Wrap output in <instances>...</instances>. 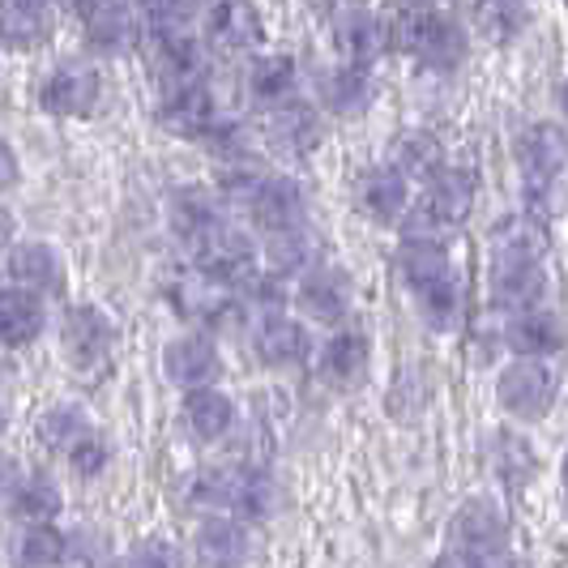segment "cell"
<instances>
[{
  "instance_id": "50",
  "label": "cell",
  "mask_w": 568,
  "mask_h": 568,
  "mask_svg": "<svg viewBox=\"0 0 568 568\" xmlns=\"http://www.w3.org/2000/svg\"><path fill=\"white\" fill-rule=\"evenodd\" d=\"M34 4H43V0H34Z\"/></svg>"
},
{
  "instance_id": "16",
  "label": "cell",
  "mask_w": 568,
  "mask_h": 568,
  "mask_svg": "<svg viewBox=\"0 0 568 568\" xmlns=\"http://www.w3.org/2000/svg\"><path fill=\"white\" fill-rule=\"evenodd\" d=\"M4 270H9V283L30 291V295H57L60 286H64V265H60V256L48 244H18V248H9Z\"/></svg>"
},
{
  "instance_id": "10",
  "label": "cell",
  "mask_w": 568,
  "mask_h": 568,
  "mask_svg": "<svg viewBox=\"0 0 568 568\" xmlns=\"http://www.w3.org/2000/svg\"><path fill=\"white\" fill-rule=\"evenodd\" d=\"M253 355L256 364H265V368L274 372L295 368L308 355V329L300 321H291V316H278V313L261 316L253 329Z\"/></svg>"
},
{
  "instance_id": "33",
  "label": "cell",
  "mask_w": 568,
  "mask_h": 568,
  "mask_svg": "<svg viewBox=\"0 0 568 568\" xmlns=\"http://www.w3.org/2000/svg\"><path fill=\"white\" fill-rule=\"evenodd\" d=\"M64 556H69V539L52 530V521H27V530L13 542L18 565H57Z\"/></svg>"
},
{
  "instance_id": "31",
  "label": "cell",
  "mask_w": 568,
  "mask_h": 568,
  "mask_svg": "<svg viewBox=\"0 0 568 568\" xmlns=\"http://www.w3.org/2000/svg\"><path fill=\"white\" fill-rule=\"evenodd\" d=\"M475 30L487 43H513L526 30L521 0H475Z\"/></svg>"
},
{
  "instance_id": "29",
  "label": "cell",
  "mask_w": 568,
  "mask_h": 568,
  "mask_svg": "<svg viewBox=\"0 0 568 568\" xmlns=\"http://www.w3.org/2000/svg\"><path fill=\"white\" fill-rule=\"evenodd\" d=\"M440 142L432 138V133H402V138H394V145H389V168L398 171L402 180H410V175H432V171L440 168Z\"/></svg>"
},
{
  "instance_id": "49",
  "label": "cell",
  "mask_w": 568,
  "mask_h": 568,
  "mask_svg": "<svg viewBox=\"0 0 568 568\" xmlns=\"http://www.w3.org/2000/svg\"><path fill=\"white\" fill-rule=\"evenodd\" d=\"M0 432H4V406H0Z\"/></svg>"
},
{
  "instance_id": "22",
  "label": "cell",
  "mask_w": 568,
  "mask_h": 568,
  "mask_svg": "<svg viewBox=\"0 0 568 568\" xmlns=\"http://www.w3.org/2000/svg\"><path fill=\"white\" fill-rule=\"evenodd\" d=\"M359 210L376 219V223H398L402 214L410 210V193H406V180L394 168L372 171L368 180L359 184Z\"/></svg>"
},
{
  "instance_id": "35",
  "label": "cell",
  "mask_w": 568,
  "mask_h": 568,
  "mask_svg": "<svg viewBox=\"0 0 568 568\" xmlns=\"http://www.w3.org/2000/svg\"><path fill=\"white\" fill-rule=\"evenodd\" d=\"M270 235H274L270 261H274L278 274H304V270L321 265V261H316V240L300 227V223H295V227H283V231H270Z\"/></svg>"
},
{
  "instance_id": "34",
  "label": "cell",
  "mask_w": 568,
  "mask_h": 568,
  "mask_svg": "<svg viewBox=\"0 0 568 568\" xmlns=\"http://www.w3.org/2000/svg\"><path fill=\"white\" fill-rule=\"evenodd\" d=\"M9 509H13L18 521H52L60 513V487L52 479H43V475L22 479L9 496Z\"/></svg>"
},
{
  "instance_id": "40",
  "label": "cell",
  "mask_w": 568,
  "mask_h": 568,
  "mask_svg": "<svg viewBox=\"0 0 568 568\" xmlns=\"http://www.w3.org/2000/svg\"><path fill=\"white\" fill-rule=\"evenodd\" d=\"M261 180H265V171L256 168L248 154H231L227 163H223V171H219V189H223V197L244 201V205H248V197L261 189Z\"/></svg>"
},
{
  "instance_id": "28",
  "label": "cell",
  "mask_w": 568,
  "mask_h": 568,
  "mask_svg": "<svg viewBox=\"0 0 568 568\" xmlns=\"http://www.w3.org/2000/svg\"><path fill=\"white\" fill-rule=\"evenodd\" d=\"M270 138L291 150V154H308L316 142H321V124H316L313 108H304V103H283V108H274V129H270Z\"/></svg>"
},
{
  "instance_id": "36",
  "label": "cell",
  "mask_w": 568,
  "mask_h": 568,
  "mask_svg": "<svg viewBox=\"0 0 568 568\" xmlns=\"http://www.w3.org/2000/svg\"><path fill=\"white\" fill-rule=\"evenodd\" d=\"M85 39L99 48V52H124L129 43H133V18H129V9L112 0L108 9H99V13H90L85 18Z\"/></svg>"
},
{
  "instance_id": "9",
  "label": "cell",
  "mask_w": 568,
  "mask_h": 568,
  "mask_svg": "<svg viewBox=\"0 0 568 568\" xmlns=\"http://www.w3.org/2000/svg\"><path fill=\"white\" fill-rule=\"evenodd\" d=\"M163 372H168L171 385H180V389H201V385L219 381L223 355H219V346L205 334H184V338H175L163 351Z\"/></svg>"
},
{
  "instance_id": "20",
  "label": "cell",
  "mask_w": 568,
  "mask_h": 568,
  "mask_svg": "<svg viewBox=\"0 0 568 568\" xmlns=\"http://www.w3.org/2000/svg\"><path fill=\"white\" fill-rule=\"evenodd\" d=\"M184 424L197 440H223L235 424V402L227 394H219L214 385H201V389H184Z\"/></svg>"
},
{
  "instance_id": "46",
  "label": "cell",
  "mask_w": 568,
  "mask_h": 568,
  "mask_svg": "<svg viewBox=\"0 0 568 568\" xmlns=\"http://www.w3.org/2000/svg\"><path fill=\"white\" fill-rule=\"evenodd\" d=\"M175 4H180V0H142V9H150L154 18H163V13H175Z\"/></svg>"
},
{
  "instance_id": "43",
  "label": "cell",
  "mask_w": 568,
  "mask_h": 568,
  "mask_svg": "<svg viewBox=\"0 0 568 568\" xmlns=\"http://www.w3.org/2000/svg\"><path fill=\"white\" fill-rule=\"evenodd\" d=\"M133 560H138V565H180V551H171L168 542H150Z\"/></svg>"
},
{
  "instance_id": "14",
  "label": "cell",
  "mask_w": 568,
  "mask_h": 568,
  "mask_svg": "<svg viewBox=\"0 0 568 568\" xmlns=\"http://www.w3.org/2000/svg\"><path fill=\"white\" fill-rule=\"evenodd\" d=\"M304 205H308V201H304V189H300L295 180H286V175H265L261 189L248 197V210H253L256 227H265V231L295 227V223L304 219Z\"/></svg>"
},
{
  "instance_id": "30",
  "label": "cell",
  "mask_w": 568,
  "mask_h": 568,
  "mask_svg": "<svg viewBox=\"0 0 568 568\" xmlns=\"http://www.w3.org/2000/svg\"><path fill=\"white\" fill-rule=\"evenodd\" d=\"M219 223V205L210 193H201V189H180L175 197H171V227L180 240H197L201 231H210Z\"/></svg>"
},
{
  "instance_id": "18",
  "label": "cell",
  "mask_w": 568,
  "mask_h": 568,
  "mask_svg": "<svg viewBox=\"0 0 568 568\" xmlns=\"http://www.w3.org/2000/svg\"><path fill=\"white\" fill-rule=\"evenodd\" d=\"M368 355H372V342L359 334V329H342L334 338L321 346L316 355V372L325 385H355L364 368H368Z\"/></svg>"
},
{
  "instance_id": "26",
  "label": "cell",
  "mask_w": 568,
  "mask_h": 568,
  "mask_svg": "<svg viewBox=\"0 0 568 568\" xmlns=\"http://www.w3.org/2000/svg\"><path fill=\"white\" fill-rule=\"evenodd\" d=\"M509 346L513 355H539L547 359L551 351H560V321L542 308H526L513 316L509 325Z\"/></svg>"
},
{
  "instance_id": "32",
  "label": "cell",
  "mask_w": 568,
  "mask_h": 568,
  "mask_svg": "<svg viewBox=\"0 0 568 568\" xmlns=\"http://www.w3.org/2000/svg\"><path fill=\"white\" fill-rule=\"evenodd\" d=\"M491 248H496V253H513V256H542V248H547L542 219H535V214H513L505 223H496Z\"/></svg>"
},
{
  "instance_id": "21",
  "label": "cell",
  "mask_w": 568,
  "mask_h": 568,
  "mask_svg": "<svg viewBox=\"0 0 568 568\" xmlns=\"http://www.w3.org/2000/svg\"><path fill=\"white\" fill-rule=\"evenodd\" d=\"M43 334V304L22 286L0 291V346H27Z\"/></svg>"
},
{
  "instance_id": "23",
  "label": "cell",
  "mask_w": 568,
  "mask_h": 568,
  "mask_svg": "<svg viewBox=\"0 0 568 568\" xmlns=\"http://www.w3.org/2000/svg\"><path fill=\"white\" fill-rule=\"evenodd\" d=\"M197 547L210 565H240V560H248L253 539H248V530H244V517L219 513V517H210V521L201 526Z\"/></svg>"
},
{
  "instance_id": "8",
  "label": "cell",
  "mask_w": 568,
  "mask_h": 568,
  "mask_svg": "<svg viewBox=\"0 0 568 568\" xmlns=\"http://www.w3.org/2000/svg\"><path fill=\"white\" fill-rule=\"evenodd\" d=\"M60 346H64V359L78 372H94L112 351V321L99 308H73L64 316Z\"/></svg>"
},
{
  "instance_id": "4",
  "label": "cell",
  "mask_w": 568,
  "mask_h": 568,
  "mask_svg": "<svg viewBox=\"0 0 568 568\" xmlns=\"http://www.w3.org/2000/svg\"><path fill=\"white\" fill-rule=\"evenodd\" d=\"M556 394H560V381H556V372L547 368V359H539V355H517V364H509V368L500 372V381H496L500 406L509 410L513 419H526V424L542 419L551 410Z\"/></svg>"
},
{
  "instance_id": "27",
  "label": "cell",
  "mask_w": 568,
  "mask_h": 568,
  "mask_svg": "<svg viewBox=\"0 0 568 568\" xmlns=\"http://www.w3.org/2000/svg\"><path fill=\"white\" fill-rule=\"evenodd\" d=\"M491 470L500 475V484L505 487H521L535 479L539 457H535V449H530L517 432H500V436L491 440Z\"/></svg>"
},
{
  "instance_id": "6",
  "label": "cell",
  "mask_w": 568,
  "mask_h": 568,
  "mask_svg": "<svg viewBox=\"0 0 568 568\" xmlns=\"http://www.w3.org/2000/svg\"><path fill=\"white\" fill-rule=\"evenodd\" d=\"M542 295H547V274H542L539 256L496 253L491 261V304L496 308L526 313V308H539Z\"/></svg>"
},
{
  "instance_id": "5",
  "label": "cell",
  "mask_w": 568,
  "mask_h": 568,
  "mask_svg": "<svg viewBox=\"0 0 568 568\" xmlns=\"http://www.w3.org/2000/svg\"><path fill=\"white\" fill-rule=\"evenodd\" d=\"M193 256H197L201 278H214V283H240L248 270L256 265V244L235 227L214 223L210 231H201L193 240Z\"/></svg>"
},
{
  "instance_id": "44",
  "label": "cell",
  "mask_w": 568,
  "mask_h": 568,
  "mask_svg": "<svg viewBox=\"0 0 568 568\" xmlns=\"http://www.w3.org/2000/svg\"><path fill=\"white\" fill-rule=\"evenodd\" d=\"M13 180H18V154L0 142V193H4Z\"/></svg>"
},
{
  "instance_id": "7",
  "label": "cell",
  "mask_w": 568,
  "mask_h": 568,
  "mask_svg": "<svg viewBox=\"0 0 568 568\" xmlns=\"http://www.w3.org/2000/svg\"><path fill=\"white\" fill-rule=\"evenodd\" d=\"M99 90H103L99 69L73 60V64H60V69L48 73V82L39 90V103L52 115H85V112H94Z\"/></svg>"
},
{
  "instance_id": "19",
  "label": "cell",
  "mask_w": 568,
  "mask_h": 568,
  "mask_svg": "<svg viewBox=\"0 0 568 568\" xmlns=\"http://www.w3.org/2000/svg\"><path fill=\"white\" fill-rule=\"evenodd\" d=\"M517 163L526 180H556L565 168V133L556 124H530L517 138Z\"/></svg>"
},
{
  "instance_id": "12",
  "label": "cell",
  "mask_w": 568,
  "mask_h": 568,
  "mask_svg": "<svg viewBox=\"0 0 568 568\" xmlns=\"http://www.w3.org/2000/svg\"><path fill=\"white\" fill-rule=\"evenodd\" d=\"M295 304L313 316V321L334 325V321H342L346 308H351V283H346L342 270L313 265V270H304V278L295 286Z\"/></svg>"
},
{
  "instance_id": "1",
  "label": "cell",
  "mask_w": 568,
  "mask_h": 568,
  "mask_svg": "<svg viewBox=\"0 0 568 568\" xmlns=\"http://www.w3.org/2000/svg\"><path fill=\"white\" fill-rule=\"evenodd\" d=\"M184 500L205 513H231V517H265L274 509V487L261 470L244 466H210L184 484Z\"/></svg>"
},
{
  "instance_id": "13",
  "label": "cell",
  "mask_w": 568,
  "mask_h": 568,
  "mask_svg": "<svg viewBox=\"0 0 568 568\" xmlns=\"http://www.w3.org/2000/svg\"><path fill=\"white\" fill-rule=\"evenodd\" d=\"M205 34L219 52H248L261 43V13L248 0H219L205 13Z\"/></svg>"
},
{
  "instance_id": "3",
  "label": "cell",
  "mask_w": 568,
  "mask_h": 568,
  "mask_svg": "<svg viewBox=\"0 0 568 568\" xmlns=\"http://www.w3.org/2000/svg\"><path fill=\"white\" fill-rule=\"evenodd\" d=\"M505 535H509V521H505L500 505L487 500V496H475L449 521V560H457V565H496Z\"/></svg>"
},
{
  "instance_id": "45",
  "label": "cell",
  "mask_w": 568,
  "mask_h": 568,
  "mask_svg": "<svg viewBox=\"0 0 568 568\" xmlns=\"http://www.w3.org/2000/svg\"><path fill=\"white\" fill-rule=\"evenodd\" d=\"M108 4H112V0H69V9H73V13H78V18H90V13H99V9H108Z\"/></svg>"
},
{
  "instance_id": "24",
  "label": "cell",
  "mask_w": 568,
  "mask_h": 568,
  "mask_svg": "<svg viewBox=\"0 0 568 568\" xmlns=\"http://www.w3.org/2000/svg\"><path fill=\"white\" fill-rule=\"evenodd\" d=\"M295 90H300V73L286 57H261L248 69V94H253V103L270 108V112L291 103Z\"/></svg>"
},
{
  "instance_id": "2",
  "label": "cell",
  "mask_w": 568,
  "mask_h": 568,
  "mask_svg": "<svg viewBox=\"0 0 568 568\" xmlns=\"http://www.w3.org/2000/svg\"><path fill=\"white\" fill-rule=\"evenodd\" d=\"M389 48L415 57L424 69L445 73V69H457V60L466 57V34L440 9H406L389 27Z\"/></svg>"
},
{
  "instance_id": "17",
  "label": "cell",
  "mask_w": 568,
  "mask_h": 568,
  "mask_svg": "<svg viewBox=\"0 0 568 568\" xmlns=\"http://www.w3.org/2000/svg\"><path fill=\"white\" fill-rule=\"evenodd\" d=\"M424 210L432 219H440L445 227H457L470 210H475V180L457 168H440L427 175V193H424Z\"/></svg>"
},
{
  "instance_id": "38",
  "label": "cell",
  "mask_w": 568,
  "mask_h": 568,
  "mask_svg": "<svg viewBox=\"0 0 568 568\" xmlns=\"http://www.w3.org/2000/svg\"><path fill=\"white\" fill-rule=\"evenodd\" d=\"M43 34H48V27H43V4H34V0H13V4H4V13H0V39H4V43H13V48H34Z\"/></svg>"
},
{
  "instance_id": "41",
  "label": "cell",
  "mask_w": 568,
  "mask_h": 568,
  "mask_svg": "<svg viewBox=\"0 0 568 568\" xmlns=\"http://www.w3.org/2000/svg\"><path fill=\"white\" fill-rule=\"evenodd\" d=\"M244 283V300L240 304H248L256 313H274V308H283L286 304V286H283V274L278 270H261V274H244L240 278Z\"/></svg>"
},
{
  "instance_id": "42",
  "label": "cell",
  "mask_w": 568,
  "mask_h": 568,
  "mask_svg": "<svg viewBox=\"0 0 568 568\" xmlns=\"http://www.w3.org/2000/svg\"><path fill=\"white\" fill-rule=\"evenodd\" d=\"M64 457H69V466H73L78 475H103L108 462H112V449H108V440H103L94 427H85L82 436L64 449Z\"/></svg>"
},
{
  "instance_id": "11",
  "label": "cell",
  "mask_w": 568,
  "mask_h": 568,
  "mask_svg": "<svg viewBox=\"0 0 568 568\" xmlns=\"http://www.w3.org/2000/svg\"><path fill=\"white\" fill-rule=\"evenodd\" d=\"M214 115V99L210 90L201 85V78H189V82H171L163 103H159V124L175 133V138H197L201 129L210 124Z\"/></svg>"
},
{
  "instance_id": "25",
  "label": "cell",
  "mask_w": 568,
  "mask_h": 568,
  "mask_svg": "<svg viewBox=\"0 0 568 568\" xmlns=\"http://www.w3.org/2000/svg\"><path fill=\"white\" fill-rule=\"evenodd\" d=\"M372 99H376V82L368 78V69H359V64H346V69L325 78V108L334 115L368 112Z\"/></svg>"
},
{
  "instance_id": "48",
  "label": "cell",
  "mask_w": 568,
  "mask_h": 568,
  "mask_svg": "<svg viewBox=\"0 0 568 568\" xmlns=\"http://www.w3.org/2000/svg\"><path fill=\"white\" fill-rule=\"evenodd\" d=\"M445 4H454V0H406V9H445Z\"/></svg>"
},
{
  "instance_id": "47",
  "label": "cell",
  "mask_w": 568,
  "mask_h": 568,
  "mask_svg": "<svg viewBox=\"0 0 568 568\" xmlns=\"http://www.w3.org/2000/svg\"><path fill=\"white\" fill-rule=\"evenodd\" d=\"M9 235H13V219H9V210L0 205V248L9 244Z\"/></svg>"
},
{
  "instance_id": "15",
  "label": "cell",
  "mask_w": 568,
  "mask_h": 568,
  "mask_svg": "<svg viewBox=\"0 0 568 568\" xmlns=\"http://www.w3.org/2000/svg\"><path fill=\"white\" fill-rule=\"evenodd\" d=\"M334 43H338L346 64L368 69L372 60L389 48V27L376 13H368V9H351V13H342L338 27H334Z\"/></svg>"
},
{
  "instance_id": "37",
  "label": "cell",
  "mask_w": 568,
  "mask_h": 568,
  "mask_svg": "<svg viewBox=\"0 0 568 568\" xmlns=\"http://www.w3.org/2000/svg\"><path fill=\"white\" fill-rule=\"evenodd\" d=\"M415 300H419V313L427 316V325H436V329L454 325L457 313H462V286H457L454 274L415 286Z\"/></svg>"
},
{
  "instance_id": "39",
  "label": "cell",
  "mask_w": 568,
  "mask_h": 568,
  "mask_svg": "<svg viewBox=\"0 0 568 568\" xmlns=\"http://www.w3.org/2000/svg\"><path fill=\"white\" fill-rule=\"evenodd\" d=\"M85 427L90 424H85L82 410H78V406H69V402H60V406H52V410L39 419V440H43L48 449H60V454H64V449L82 436Z\"/></svg>"
}]
</instances>
